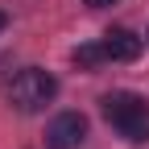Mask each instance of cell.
I'll return each instance as SVG.
<instances>
[{"instance_id":"obj_7","label":"cell","mask_w":149,"mask_h":149,"mask_svg":"<svg viewBox=\"0 0 149 149\" xmlns=\"http://www.w3.org/2000/svg\"><path fill=\"white\" fill-rule=\"evenodd\" d=\"M4 29H8V13L0 8V33H4Z\"/></svg>"},{"instance_id":"obj_3","label":"cell","mask_w":149,"mask_h":149,"mask_svg":"<svg viewBox=\"0 0 149 149\" xmlns=\"http://www.w3.org/2000/svg\"><path fill=\"white\" fill-rule=\"evenodd\" d=\"M87 141V116L83 112H58L46 124V149H79Z\"/></svg>"},{"instance_id":"obj_1","label":"cell","mask_w":149,"mask_h":149,"mask_svg":"<svg viewBox=\"0 0 149 149\" xmlns=\"http://www.w3.org/2000/svg\"><path fill=\"white\" fill-rule=\"evenodd\" d=\"M104 120L133 145L149 141V100L137 95V91H112V95H104Z\"/></svg>"},{"instance_id":"obj_6","label":"cell","mask_w":149,"mask_h":149,"mask_svg":"<svg viewBox=\"0 0 149 149\" xmlns=\"http://www.w3.org/2000/svg\"><path fill=\"white\" fill-rule=\"evenodd\" d=\"M83 4H87V8H112L116 0H83Z\"/></svg>"},{"instance_id":"obj_4","label":"cell","mask_w":149,"mask_h":149,"mask_svg":"<svg viewBox=\"0 0 149 149\" xmlns=\"http://www.w3.org/2000/svg\"><path fill=\"white\" fill-rule=\"evenodd\" d=\"M104 54H108V62H133V58H141V37L133 33V29H124V25H112V29H104Z\"/></svg>"},{"instance_id":"obj_5","label":"cell","mask_w":149,"mask_h":149,"mask_svg":"<svg viewBox=\"0 0 149 149\" xmlns=\"http://www.w3.org/2000/svg\"><path fill=\"white\" fill-rule=\"evenodd\" d=\"M74 66L79 70H95L100 62H108V54H104V42H83V46H74Z\"/></svg>"},{"instance_id":"obj_2","label":"cell","mask_w":149,"mask_h":149,"mask_svg":"<svg viewBox=\"0 0 149 149\" xmlns=\"http://www.w3.org/2000/svg\"><path fill=\"white\" fill-rule=\"evenodd\" d=\"M54 95H58V79L50 70H42V66L17 70V79L8 83V100L21 112H42L46 104H54Z\"/></svg>"},{"instance_id":"obj_8","label":"cell","mask_w":149,"mask_h":149,"mask_svg":"<svg viewBox=\"0 0 149 149\" xmlns=\"http://www.w3.org/2000/svg\"><path fill=\"white\" fill-rule=\"evenodd\" d=\"M145 37H149V33H145Z\"/></svg>"}]
</instances>
